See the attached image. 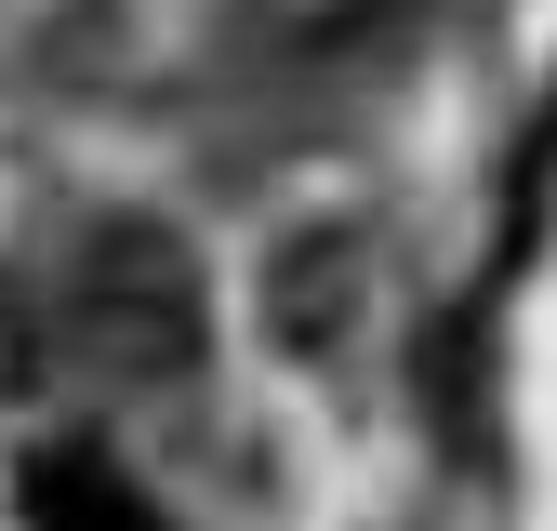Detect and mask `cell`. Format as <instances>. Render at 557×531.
I'll use <instances>...</instances> for the list:
<instances>
[{
	"label": "cell",
	"mask_w": 557,
	"mask_h": 531,
	"mask_svg": "<svg viewBox=\"0 0 557 531\" xmlns=\"http://www.w3.org/2000/svg\"><path fill=\"white\" fill-rule=\"evenodd\" d=\"M66 332H81V359L107 385H186L213 359V293H199V266L173 226L147 213H107L66 266Z\"/></svg>",
	"instance_id": "1"
},
{
	"label": "cell",
	"mask_w": 557,
	"mask_h": 531,
	"mask_svg": "<svg viewBox=\"0 0 557 531\" xmlns=\"http://www.w3.org/2000/svg\"><path fill=\"white\" fill-rule=\"evenodd\" d=\"M27 531H173V518L147 505V479H133L120 452L53 439V452L27 465Z\"/></svg>",
	"instance_id": "2"
},
{
	"label": "cell",
	"mask_w": 557,
	"mask_h": 531,
	"mask_svg": "<svg viewBox=\"0 0 557 531\" xmlns=\"http://www.w3.org/2000/svg\"><path fill=\"white\" fill-rule=\"evenodd\" d=\"M345 306H359V239H345V226H319V239H293V252H278V280H265L278 346H332V332H345Z\"/></svg>",
	"instance_id": "3"
},
{
	"label": "cell",
	"mask_w": 557,
	"mask_h": 531,
	"mask_svg": "<svg viewBox=\"0 0 557 531\" xmlns=\"http://www.w3.org/2000/svg\"><path fill=\"white\" fill-rule=\"evenodd\" d=\"M40 385V319H27V293L0 280V398H27Z\"/></svg>",
	"instance_id": "4"
}]
</instances>
